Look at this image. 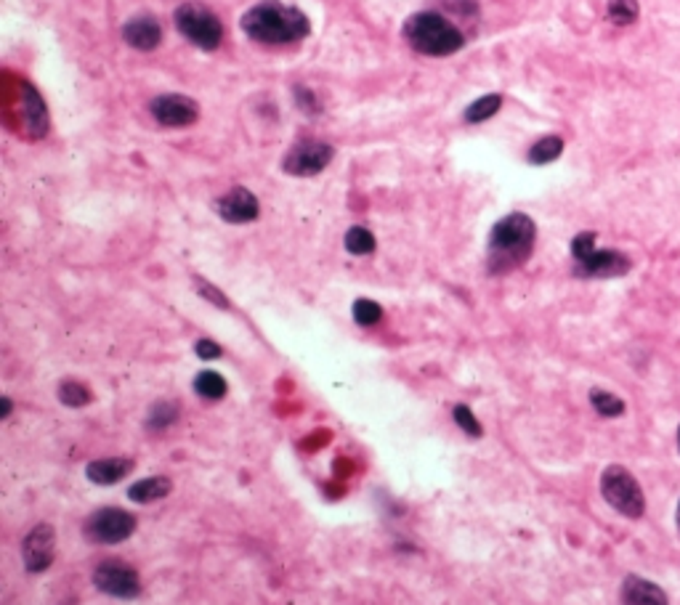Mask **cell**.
Masks as SVG:
<instances>
[{"instance_id":"1","label":"cell","mask_w":680,"mask_h":605,"mask_svg":"<svg viewBox=\"0 0 680 605\" xmlns=\"http://www.w3.org/2000/svg\"><path fill=\"white\" fill-rule=\"evenodd\" d=\"M242 33L263 45H290L301 43L311 24L309 16L298 5H287L282 0H261L242 14Z\"/></svg>"},{"instance_id":"2","label":"cell","mask_w":680,"mask_h":605,"mask_svg":"<svg viewBox=\"0 0 680 605\" xmlns=\"http://www.w3.org/2000/svg\"><path fill=\"white\" fill-rule=\"evenodd\" d=\"M534 240H537V226L529 215L511 213V215L500 218L489 232L486 269L500 277V274H508V271L523 266L534 250Z\"/></svg>"},{"instance_id":"3","label":"cell","mask_w":680,"mask_h":605,"mask_svg":"<svg viewBox=\"0 0 680 605\" xmlns=\"http://www.w3.org/2000/svg\"><path fill=\"white\" fill-rule=\"evenodd\" d=\"M401 38L423 56H452L465 45V35L439 11L412 14L401 27Z\"/></svg>"},{"instance_id":"4","label":"cell","mask_w":680,"mask_h":605,"mask_svg":"<svg viewBox=\"0 0 680 605\" xmlns=\"http://www.w3.org/2000/svg\"><path fill=\"white\" fill-rule=\"evenodd\" d=\"M3 118L11 130L24 138H41L48 130L45 104L27 80L3 85Z\"/></svg>"},{"instance_id":"5","label":"cell","mask_w":680,"mask_h":605,"mask_svg":"<svg viewBox=\"0 0 680 605\" xmlns=\"http://www.w3.org/2000/svg\"><path fill=\"white\" fill-rule=\"evenodd\" d=\"M176 30L200 51H215L224 41L221 19L202 3H184L173 14Z\"/></svg>"},{"instance_id":"6","label":"cell","mask_w":680,"mask_h":605,"mask_svg":"<svg viewBox=\"0 0 680 605\" xmlns=\"http://www.w3.org/2000/svg\"><path fill=\"white\" fill-rule=\"evenodd\" d=\"M603 499L625 518H640L646 513V499L636 476L622 465H608L600 476Z\"/></svg>"},{"instance_id":"7","label":"cell","mask_w":680,"mask_h":605,"mask_svg":"<svg viewBox=\"0 0 680 605\" xmlns=\"http://www.w3.org/2000/svg\"><path fill=\"white\" fill-rule=\"evenodd\" d=\"M82 531L93 544H118L136 531V515L120 507H104L85 521Z\"/></svg>"},{"instance_id":"8","label":"cell","mask_w":680,"mask_h":605,"mask_svg":"<svg viewBox=\"0 0 680 605\" xmlns=\"http://www.w3.org/2000/svg\"><path fill=\"white\" fill-rule=\"evenodd\" d=\"M93 584L99 592L120 598V600H133L141 595V579L139 573L122 561H104L96 565L93 571Z\"/></svg>"},{"instance_id":"9","label":"cell","mask_w":680,"mask_h":605,"mask_svg":"<svg viewBox=\"0 0 680 605\" xmlns=\"http://www.w3.org/2000/svg\"><path fill=\"white\" fill-rule=\"evenodd\" d=\"M335 149L324 141H298L282 160V170L287 175H298V178H311L320 175L321 170L332 162Z\"/></svg>"},{"instance_id":"10","label":"cell","mask_w":680,"mask_h":605,"mask_svg":"<svg viewBox=\"0 0 680 605\" xmlns=\"http://www.w3.org/2000/svg\"><path fill=\"white\" fill-rule=\"evenodd\" d=\"M152 118L160 122L162 128H189L200 120V107L195 99L184 93H162L149 101Z\"/></svg>"},{"instance_id":"11","label":"cell","mask_w":680,"mask_h":605,"mask_svg":"<svg viewBox=\"0 0 680 605\" xmlns=\"http://www.w3.org/2000/svg\"><path fill=\"white\" fill-rule=\"evenodd\" d=\"M56 555V534L48 524H38L22 542V561L30 573H41L53 563Z\"/></svg>"},{"instance_id":"12","label":"cell","mask_w":680,"mask_h":605,"mask_svg":"<svg viewBox=\"0 0 680 605\" xmlns=\"http://www.w3.org/2000/svg\"><path fill=\"white\" fill-rule=\"evenodd\" d=\"M630 269H633V260L619 250H593L590 255L577 260V274L579 277L611 279V277H625Z\"/></svg>"},{"instance_id":"13","label":"cell","mask_w":680,"mask_h":605,"mask_svg":"<svg viewBox=\"0 0 680 605\" xmlns=\"http://www.w3.org/2000/svg\"><path fill=\"white\" fill-rule=\"evenodd\" d=\"M215 213L226 223H253L261 215V204H258V197L250 189L235 186L232 192H226L224 197H218Z\"/></svg>"},{"instance_id":"14","label":"cell","mask_w":680,"mask_h":605,"mask_svg":"<svg viewBox=\"0 0 680 605\" xmlns=\"http://www.w3.org/2000/svg\"><path fill=\"white\" fill-rule=\"evenodd\" d=\"M122 41L128 43L136 51H155L162 43V27L160 22L149 14L133 16L125 22L122 27Z\"/></svg>"},{"instance_id":"15","label":"cell","mask_w":680,"mask_h":605,"mask_svg":"<svg viewBox=\"0 0 680 605\" xmlns=\"http://www.w3.org/2000/svg\"><path fill=\"white\" fill-rule=\"evenodd\" d=\"M622 605H670L667 595L659 584L640 579V576H627L622 581Z\"/></svg>"},{"instance_id":"16","label":"cell","mask_w":680,"mask_h":605,"mask_svg":"<svg viewBox=\"0 0 680 605\" xmlns=\"http://www.w3.org/2000/svg\"><path fill=\"white\" fill-rule=\"evenodd\" d=\"M133 470V459L128 457H110V459H93L85 468V476L99 486H115Z\"/></svg>"},{"instance_id":"17","label":"cell","mask_w":680,"mask_h":605,"mask_svg":"<svg viewBox=\"0 0 680 605\" xmlns=\"http://www.w3.org/2000/svg\"><path fill=\"white\" fill-rule=\"evenodd\" d=\"M173 491V484L170 478L165 476H152V478H141L136 484L128 488V499L139 502V505H147V502H158L162 496H168Z\"/></svg>"},{"instance_id":"18","label":"cell","mask_w":680,"mask_h":605,"mask_svg":"<svg viewBox=\"0 0 680 605\" xmlns=\"http://www.w3.org/2000/svg\"><path fill=\"white\" fill-rule=\"evenodd\" d=\"M195 393L205 399V402H221L226 393H229V385H226V380H224V374H218V372H200L197 377H195Z\"/></svg>"},{"instance_id":"19","label":"cell","mask_w":680,"mask_h":605,"mask_svg":"<svg viewBox=\"0 0 680 605\" xmlns=\"http://www.w3.org/2000/svg\"><path fill=\"white\" fill-rule=\"evenodd\" d=\"M500 107H503V96H500V93H489V96L476 99L474 104H468V109H465L463 118H465L468 125H479V122L494 118V115L500 112Z\"/></svg>"},{"instance_id":"20","label":"cell","mask_w":680,"mask_h":605,"mask_svg":"<svg viewBox=\"0 0 680 605\" xmlns=\"http://www.w3.org/2000/svg\"><path fill=\"white\" fill-rule=\"evenodd\" d=\"M560 152H563V138L560 136H545L529 149L526 160L532 165H548V162L559 160Z\"/></svg>"},{"instance_id":"21","label":"cell","mask_w":680,"mask_h":605,"mask_svg":"<svg viewBox=\"0 0 680 605\" xmlns=\"http://www.w3.org/2000/svg\"><path fill=\"white\" fill-rule=\"evenodd\" d=\"M178 403L176 402H158L152 409H149V414H147V428L149 430H165V428H170L176 420H178Z\"/></svg>"},{"instance_id":"22","label":"cell","mask_w":680,"mask_h":605,"mask_svg":"<svg viewBox=\"0 0 680 605\" xmlns=\"http://www.w3.org/2000/svg\"><path fill=\"white\" fill-rule=\"evenodd\" d=\"M638 14H640L638 0H608V5H606V16H608V22H614V24H619V27L633 24V22L638 19Z\"/></svg>"},{"instance_id":"23","label":"cell","mask_w":680,"mask_h":605,"mask_svg":"<svg viewBox=\"0 0 680 605\" xmlns=\"http://www.w3.org/2000/svg\"><path fill=\"white\" fill-rule=\"evenodd\" d=\"M590 403L600 417H622L625 414V402L608 391H600V388L590 391Z\"/></svg>"},{"instance_id":"24","label":"cell","mask_w":680,"mask_h":605,"mask_svg":"<svg viewBox=\"0 0 680 605\" xmlns=\"http://www.w3.org/2000/svg\"><path fill=\"white\" fill-rule=\"evenodd\" d=\"M346 250L351 252V255H369V252H375V237H372V232L369 229H364V226H354V229H349L346 232Z\"/></svg>"},{"instance_id":"25","label":"cell","mask_w":680,"mask_h":605,"mask_svg":"<svg viewBox=\"0 0 680 605\" xmlns=\"http://www.w3.org/2000/svg\"><path fill=\"white\" fill-rule=\"evenodd\" d=\"M91 391L78 383V380H64L62 385H59V402L64 403V406H72V409H78V406H85V403H91Z\"/></svg>"},{"instance_id":"26","label":"cell","mask_w":680,"mask_h":605,"mask_svg":"<svg viewBox=\"0 0 680 605\" xmlns=\"http://www.w3.org/2000/svg\"><path fill=\"white\" fill-rule=\"evenodd\" d=\"M380 319H383V308L375 300L361 298V300L354 303V322L357 324H361V326H375Z\"/></svg>"},{"instance_id":"27","label":"cell","mask_w":680,"mask_h":605,"mask_svg":"<svg viewBox=\"0 0 680 605\" xmlns=\"http://www.w3.org/2000/svg\"><path fill=\"white\" fill-rule=\"evenodd\" d=\"M455 422L460 425L463 433H468V436H474V439H481V433H484V428H481V422L476 420V414H474L465 403L455 406Z\"/></svg>"},{"instance_id":"28","label":"cell","mask_w":680,"mask_h":605,"mask_svg":"<svg viewBox=\"0 0 680 605\" xmlns=\"http://www.w3.org/2000/svg\"><path fill=\"white\" fill-rule=\"evenodd\" d=\"M596 250V232H582L579 237H574L571 242V255L574 260H582L585 255H590Z\"/></svg>"},{"instance_id":"29","label":"cell","mask_w":680,"mask_h":605,"mask_svg":"<svg viewBox=\"0 0 680 605\" xmlns=\"http://www.w3.org/2000/svg\"><path fill=\"white\" fill-rule=\"evenodd\" d=\"M292 96H295V101H298V107L306 112V115H317L320 112V104H317V96L306 88V85H298V88H292Z\"/></svg>"},{"instance_id":"30","label":"cell","mask_w":680,"mask_h":605,"mask_svg":"<svg viewBox=\"0 0 680 605\" xmlns=\"http://www.w3.org/2000/svg\"><path fill=\"white\" fill-rule=\"evenodd\" d=\"M197 284H200V295H202V298H205V300L215 303L218 308H229V300L224 298V292H221L218 287H213V284L202 282V279H197Z\"/></svg>"},{"instance_id":"31","label":"cell","mask_w":680,"mask_h":605,"mask_svg":"<svg viewBox=\"0 0 680 605\" xmlns=\"http://www.w3.org/2000/svg\"><path fill=\"white\" fill-rule=\"evenodd\" d=\"M195 351H197V356L205 359V362H210V359H221V345L218 343H213V340H197V345H195Z\"/></svg>"},{"instance_id":"32","label":"cell","mask_w":680,"mask_h":605,"mask_svg":"<svg viewBox=\"0 0 680 605\" xmlns=\"http://www.w3.org/2000/svg\"><path fill=\"white\" fill-rule=\"evenodd\" d=\"M11 409H14V403H11V399H3V409H0V417L5 420V417L11 414Z\"/></svg>"},{"instance_id":"33","label":"cell","mask_w":680,"mask_h":605,"mask_svg":"<svg viewBox=\"0 0 680 605\" xmlns=\"http://www.w3.org/2000/svg\"><path fill=\"white\" fill-rule=\"evenodd\" d=\"M675 524H678V531H680V502H678V513H675Z\"/></svg>"},{"instance_id":"34","label":"cell","mask_w":680,"mask_h":605,"mask_svg":"<svg viewBox=\"0 0 680 605\" xmlns=\"http://www.w3.org/2000/svg\"><path fill=\"white\" fill-rule=\"evenodd\" d=\"M678 451H680V428H678Z\"/></svg>"}]
</instances>
